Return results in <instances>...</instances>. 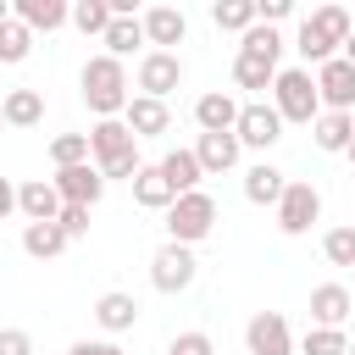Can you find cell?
<instances>
[{
    "instance_id": "cell-30",
    "label": "cell",
    "mask_w": 355,
    "mask_h": 355,
    "mask_svg": "<svg viewBox=\"0 0 355 355\" xmlns=\"http://www.w3.org/2000/svg\"><path fill=\"white\" fill-rule=\"evenodd\" d=\"M211 22L222 33H244V28H255V0H216L211 6Z\"/></svg>"
},
{
    "instance_id": "cell-32",
    "label": "cell",
    "mask_w": 355,
    "mask_h": 355,
    "mask_svg": "<svg viewBox=\"0 0 355 355\" xmlns=\"http://www.w3.org/2000/svg\"><path fill=\"white\" fill-rule=\"evenodd\" d=\"M239 50L277 61V55H283V33H277V28H266V22H255V28H244V33H239Z\"/></svg>"
},
{
    "instance_id": "cell-18",
    "label": "cell",
    "mask_w": 355,
    "mask_h": 355,
    "mask_svg": "<svg viewBox=\"0 0 355 355\" xmlns=\"http://www.w3.org/2000/svg\"><path fill=\"white\" fill-rule=\"evenodd\" d=\"M194 122H200V133H233V122H239V100L222 94V89H211V94L194 100Z\"/></svg>"
},
{
    "instance_id": "cell-3",
    "label": "cell",
    "mask_w": 355,
    "mask_h": 355,
    "mask_svg": "<svg viewBox=\"0 0 355 355\" xmlns=\"http://www.w3.org/2000/svg\"><path fill=\"white\" fill-rule=\"evenodd\" d=\"M272 111L283 116V128L288 122L311 128L322 116V100H316V83H311L305 67H277V78H272Z\"/></svg>"
},
{
    "instance_id": "cell-41",
    "label": "cell",
    "mask_w": 355,
    "mask_h": 355,
    "mask_svg": "<svg viewBox=\"0 0 355 355\" xmlns=\"http://www.w3.org/2000/svg\"><path fill=\"white\" fill-rule=\"evenodd\" d=\"M17 211V189H11V178H0V222Z\"/></svg>"
},
{
    "instance_id": "cell-16",
    "label": "cell",
    "mask_w": 355,
    "mask_h": 355,
    "mask_svg": "<svg viewBox=\"0 0 355 355\" xmlns=\"http://www.w3.org/2000/svg\"><path fill=\"white\" fill-rule=\"evenodd\" d=\"M17 211H22L28 222H55V216H61V194H55V183H50V178H28V183H17Z\"/></svg>"
},
{
    "instance_id": "cell-1",
    "label": "cell",
    "mask_w": 355,
    "mask_h": 355,
    "mask_svg": "<svg viewBox=\"0 0 355 355\" xmlns=\"http://www.w3.org/2000/svg\"><path fill=\"white\" fill-rule=\"evenodd\" d=\"M78 89H83V105L94 111V122H105V116H122V111H128V100H133L128 67H122L116 55H105V50L83 61V72H78Z\"/></svg>"
},
{
    "instance_id": "cell-14",
    "label": "cell",
    "mask_w": 355,
    "mask_h": 355,
    "mask_svg": "<svg viewBox=\"0 0 355 355\" xmlns=\"http://www.w3.org/2000/svg\"><path fill=\"white\" fill-rule=\"evenodd\" d=\"M11 17H17L28 33H55V28L72 22V6H67V0H17Z\"/></svg>"
},
{
    "instance_id": "cell-13",
    "label": "cell",
    "mask_w": 355,
    "mask_h": 355,
    "mask_svg": "<svg viewBox=\"0 0 355 355\" xmlns=\"http://www.w3.org/2000/svg\"><path fill=\"white\" fill-rule=\"evenodd\" d=\"M239 155H244V150H239V139H233V133H200V139H194V161H200V172H205V178L233 172V166H239Z\"/></svg>"
},
{
    "instance_id": "cell-27",
    "label": "cell",
    "mask_w": 355,
    "mask_h": 355,
    "mask_svg": "<svg viewBox=\"0 0 355 355\" xmlns=\"http://www.w3.org/2000/svg\"><path fill=\"white\" fill-rule=\"evenodd\" d=\"M100 44H105V55H133L139 44H144V28H139V17H111V28L100 33Z\"/></svg>"
},
{
    "instance_id": "cell-43",
    "label": "cell",
    "mask_w": 355,
    "mask_h": 355,
    "mask_svg": "<svg viewBox=\"0 0 355 355\" xmlns=\"http://www.w3.org/2000/svg\"><path fill=\"white\" fill-rule=\"evenodd\" d=\"M6 17H11V6H6V0H0V22H6Z\"/></svg>"
},
{
    "instance_id": "cell-4",
    "label": "cell",
    "mask_w": 355,
    "mask_h": 355,
    "mask_svg": "<svg viewBox=\"0 0 355 355\" xmlns=\"http://www.w3.org/2000/svg\"><path fill=\"white\" fill-rule=\"evenodd\" d=\"M211 227H216V200H211L205 189L172 200V211H166V239H172V244H189V250H194L200 239H211Z\"/></svg>"
},
{
    "instance_id": "cell-36",
    "label": "cell",
    "mask_w": 355,
    "mask_h": 355,
    "mask_svg": "<svg viewBox=\"0 0 355 355\" xmlns=\"http://www.w3.org/2000/svg\"><path fill=\"white\" fill-rule=\"evenodd\" d=\"M166 355H216V344H211V333H200V327H189V333H172V344H166Z\"/></svg>"
},
{
    "instance_id": "cell-33",
    "label": "cell",
    "mask_w": 355,
    "mask_h": 355,
    "mask_svg": "<svg viewBox=\"0 0 355 355\" xmlns=\"http://www.w3.org/2000/svg\"><path fill=\"white\" fill-rule=\"evenodd\" d=\"M50 161H55V172L61 166H83L89 161V133H55L50 139Z\"/></svg>"
},
{
    "instance_id": "cell-15",
    "label": "cell",
    "mask_w": 355,
    "mask_h": 355,
    "mask_svg": "<svg viewBox=\"0 0 355 355\" xmlns=\"http://www.w3.org/2000/svg\"><path fill=\"white\" fill-rule=\"evenodd\" d=\"M122 122H128L133 139H155V133L172 128V105H166V100H144V94H133L128 111H122Z\"/></svg>"
},
{
    "instance_id": "cell-42",
    "label": "cell",
    "mask_w": 355,
    "mask_h": 355,
    "mask_svg": "<svg viewBox=\"0 0 355 355\" xmlns=\"http://www.w3.org/2000/svg\"><path fill=\"white\" fill-rule=\"evenodd\" d=\"M344 161H349V166H355V139H349V144H344Z\"/></svg>"
},
{
    "instance_id": "cell-24",
    "label": "cell",
    "mask_w": 355,
    "mask_h": 355,
    "mask_svg": "<svg viewBox=\"0 0 355 355\" xmlns=\"http://www.w3.org/2000/svg\"><path fill=\"white\" fill-rule=\"evenodd\" d=\"M0 111H6V128H39L44 122V94L39 89H11L0 100Z\"/></svg>"
},
{
    "instance_id": "cell-39",
    "label": "cell",
    "mask_w": 355,
    "mask_h": 355,
    "mask_svg": "<svg viewBox=\"0 0 355 355\" xmlns=\"http://www.w3.org/2000/svg\"><path fill=\"white\" fill-rule=\"evenodd\" d=\"M288 11H294V0H255V22H266V28H277Z\"/></svg>"
},
{
    "instance_id": "cell-11",
    "label": "cell",
    "mask_w": 355,
    "mask_h": 355,
    "mask_svg": "<svg viewBox=\"0 0 355 355\" xmlns=\"http://www.w3.org/2000/svg\"><path fill=\"white\" fill-rule=\"evenodd\" d=\"M50 183H55L61 205H89V211H94V205H100V194H105V178L94 172V161H83V166H61Z\"/></svg>"
},
{
    "instance_id": "cell-7",
    "label": "cell",
    "mask_w": 355,
    "mask_h": 355,
    "mask_svg": "<svg viewBox=\"0 0 355 355\" xmlns=\"http://www.w3.org/2000/svg\"><path fill=\"white\" fill-rule=\"evenodd\" d=\"M194 272H200V261H194V250L189 244H161L155 255H150V283L161 288V294H183L189 283H194Z\"/></svg>"
},
{
    "instance_id": "cell-9",
    "label": "cell",
    "mask_w": 355,
    "mask_h": 355,
    "mask_svg": "<svg viewBox=\"0 0 355 355\" xmlns=\"http://www.w3.org/2000/svg\"><path fill=\"white\" fill-rule=\"evenodd\" d=\"M244 349L250 355H294V333L283 311H255L244 322Z\"/></svg>"
},
{
    "instance_id": "cell-5",
    "label": "cell",
    "mask_w": 355,
    "mask_h": 355,
    "mask_svg": "<svg viewBox=\"0 0 355 355\" xmlns=\"http://www.w3.org/2000/svg\"><path fill=\"white\" fill-rule=\"evenodd\" d=\"M233 139H239V150H272L277 139H283V116L266 105V100H244L239 105V122H233Z\"/></svg>"
},
{
    "instance_id": "cell-23",
    "label": "cell",
    "mask_w": 355,
    "mask_h": 355,
    "mask_svg": "<svg viewBox=\"0 0 355 355\" xmlns=\"http://www.w3.org/2000/svg\"><path fill=\"white\" fill-rule=\"evenodd\" d=\"M155 166H161V178H166V189H172V194H194V189H200V178H205V172H200V161H194V150H166Z\"/></svg>"
},
{
    "instance_id": "cell-34",
    "label": "cell",
    "mask_w": 355,
    "mask_h": 355,
    "mask_svg": "<svg viewBox=\"0 0 355 355\" xmlns=\"http://www.w3.org/2000/svg\"><path fill=\"white\" fill-rule=\"evenodd\" d=\"M322 255H327V266H355V227H327Z\"/></svg>"
},
{
    "instance_id": "cell-29",
    "label": "cell",
    "mask_w": 355,
    "mask_h": 355,
    "mask_svg": "<svg viewBox=\"0 0 355 355\" xmlns=\"http://www.w3.org/2000/svg\"><path fill=\"white\" fill-rule=\"evenodd\" d=\"M28 50H33V33H28L17 17H6V22H0V67H22Z\"/></svg>"
},
{
    "instance_id": "cell-35",
    "label": "cell",
    "mask_w": 355,
    "mask_h": 355,
    "mask_svg": "<svg viewBox=\"0 0 355 355\" xmlns=\"http://www.w3.org/2000/svg\"><path fill=\"white\" fill-rule=\"evenodd\" d=\"M300 349H305V355H344L349 338H344V327H305Z\"/></svg>"
},
{
    "instance_id": "cell-44",
    "label": "cell",
    "mask_w": 355,
    "mask_h": 355,
    "mask_svg": "<svg viewBox=\"0 0 355 355\" xmlns=\"http://www.w3.org/2000/svg\"><path fill=\"white\" fill-rule=\"evenodd\" d=\"M0 128H6V111H0Z\"/></svg>"
},
{
    "instance_id": "cell-10",
    "label": "cell",
    "mask_w": 355,
    "mask_h": 355,
    "mask_svg": "<svg viewBox=\"0 0 355 355\" xmlns=\"http://www.w3.org/2000/svg\"><path fill=\"white\" fill-rule=\"evenodd\" d=\"M311 83H316V100H322V111H349V105H355V67H349L344 55L322 61V67L311 72Z\"/></svg>"
},
{
    "instance_id": "cell-6",
    "label": "cell",
    "mask_w": 355,
    "mask_h": 355,
    "mask_svg": "<svg viewBox=\"0 0 355 355\" xmlns=\"http://www.w3.org/2000/svg\"><path fill=\"white\" fill-rule=\"evenodd\" d=\"M272 211H277V227H283L288 239H300V233H311V222L322 216V194H316V183L288 178V189H283V200H277Z\"/></svg>"
},
{
    "instance_id": "cell-45",
    "label": "cell",
    "mask_w": 355,
    "mask_h": 355,
    "mask_svg": "<svg viewBox=\"0 0 355 355\" xmlns=\"http://www.w3.org/2000/svg\"><path fill=\"white\" fill-rule=\"evenodd\" d=\"M344 355H355V344H349V349H344Z\"/></svg>"
},
{
    "instance_id": "cell-28",
    "label": "cell",
    "mask_w": 355,
    "mask_h": 355,
    "mask_svg": "<svg viewBox=\"0 0 355 355\" xmlns=\"http://www.w3.org/2000/svg\"><path fill=\"white\" fill-rule=\"evenodd\" d=\"M272 78H277V61L250 55V50L233 55V83H239V89H272Z\"/></svg>"
},
{
    "instance_id": "cell-37",
    "label": "cell",
    "mask_w": 355,
    "mask_h": 355,
    "mask_svg": "<svg viewBox=\"0 0 355 355\" xmlns=\"http://www.w3.org/2000/svg\"><path fill=\"white\" fill-rule=\"evenodd\" d=\"M55 227L67 233V244H72V239H83V233H89V205H61Z\"/></svg>"
},
{
    "instance_id": "cell-2",
    "label": "cell",
    "mask_w": 355,
    "mask_h": 355,
    "mask_svg": "<svg viewBox=\"0 0 355 355\" xmlns=\"http://www.w3.org/2000/svg\"><path fill=\"white\" fill-rule=\"evenodd\" d=\"M349 33H355V17H349L344 6H316V11H305L300 28H294V50L305 55V72L322 67V61H333Z\"/></svg>"
},
{
    "instance_id": "cell-25",
    "label": "cell",
    "mask_w": 355,
    "mask_h": 355,
    "mask_svg": "<svg viewBox=\"0 0 355 355\" xmlns=\"http://www.w3.org/2000/svg\"><path fill=\"white\" fill-rule=\"evenodd\" d=\"M172 189H166V178H161V166H139L133 172V205H144V211H172Z\"/></svg>"
},
{
    "instance_id": "cell-19",
    "label": "cell",
    "mask_w": 355,
    "mask_h": 355,
    "mask_svg": "<svg viewBox=\"0 0 355 355\" xmlns=\"http://www.w3.org/2000/svg\"><path fill=\"white\" fill-rule=\"evenodd\" d=\"M94 322H100L105 333H128V327L139 322V300H133L128 288H105V294L94 300Z\"/></svg>"
},
{
    "instance_id": "cell-31",
    "label": "cell",
    "mask_w": 355,
    "mask_h": 355,
    "mask_svg": "<svg viewBox=\"0 0 355 355\" xmlns=\"http://www.w3.org/2000/svg\"><path fill=\"white\" fill-rule=\"evenodd\" d=\"M72 28L89 33V39H100V33L111 28V0H78V6H72Z\"/></svg>"
},
{
    "instance_id": "cell-21",
    "label": "cell",
    "mask_w": 355,
    "mask_h": 355,
    "mask_svg": "<svg viewBox=\"0 0 355 355\" xmlns=\"http://www.w3.org/2000/svg\"><path fill=\"white\" fill-rule=\"evenodd\" d=\"M139 139L128 133V122L122 116H105V122H94L89 128V155H94V166L100 161H111V155H122V150H133Z\"/></svg>"
},
{
    "instance_id": "cell-38",
    "label": "cell",
    "mask_w": 355,
    "mask_h": 355,
    "mask_svg": "<svg viewBox=\"0 0 355 355\" xmlns=\"http://www.w3.org/2000/svg\"><path fill=\"white\" fill-rule=\"evenodd\" d=\"M0 355H33V333L28 327H0Z\"/></svg>"
},
{
    "instance_id": "cell-22",
    "label": "cell",
    "mask_w": 355,
    "mask_h": 355,
    "mask_svg": "<svg viewBox=\"0 0 355 355\" xmlns=\"http://www.w3.org/2000/svg\"><path fill=\"white\" fill-rule=\"evenodd\" d=\"M283 189H288V172H277L272 161H255V166L244 172V200H250V205H277Z\"/></svg>"
},
{
    "instance_id": "cell-40",
    "label": "cell",
    "mask_w": 355,
    "mask_h": 355,
    "mask_svg": "<svg viewBox=\"0 0 355 355\" xmlns=\"http://www.w3.org/2000/svg\"><path fill=\"white\" fill-rule=\"evenodd\" d=\"M67 355H128L122 344H111V338H78Z\"/></svg>"
},
{
    "instance_id": "cell-12",
    "label": "cell",
    "mask_w": 355,
    "mask_h": 355,
    "mask_svg": "<svg viewBox=\"0 0 355 355\" xmlns=\"http://www.w3.org/2000/svg\"><path fill=\"white\" fill-rule=\"evenodd\" d=\"M139 28H144V44H150V50H172V44L189 39V17H183L178 6H150V11H139Z\"/></svg>"
},
{
    "instance_id": "cell-20",
    "label": "cell",
    "mask_w": 355,
    "mask_h": 355,
    "mask_svg": "<svg viewBox=\"0 0 355 355\" xmlns=\"http://www.w3.org/2000/svg\"><path fill=\"white\" fill-rule=\"evenodd\" d=\"M311 139H316L322 155H344V144L355 139V116H349V111H322V116L311 122Z\"/></svg>"
},
{
    "instance_id": "cell-17",
    "label": "cell",
    "mask_w": 355,
    "mask_h": 355,
    "mask_svg": "<svg viewBox=\"0 0 355 355\" xmlns=\"http://www.w3.org/2000/svg\"><path fill=\"white\" fill-rule=\"evenodd\" d=\"M355 311L344 283H316L311 288V327H344V316Z\"/></svg>"
},
{
    "instance_id": "cell-8",
    "label": "cell",
    "mask_w": 355,
    "mask_h": 355,
    "mask_svg": "<svg viewBox=\"0 0 355 355\" xmlns=\"http://www.w3.org/2000/svg\"><path fill=\"white\" fill-rule=\"evenodd\" d=\"M133 83H139V94H144V100H166V94L183 83V61H178V50H144V55H139Z\"/></svg>"
},
{
    "instance_id": "cell-26",
    "label": "cell",
    "mask_w": 355,
    "mask_h": 355,
    "mask_svg": "<svg viewBox=\"0 0 355 355\" xmlns=\"http://www.w3.org/2000/svg\"><path fill=\"white\" fill-rule=\"evenodd\" d=\"M67 250V233L55 227V222H28L22 227V255H33V261H55Z\"/></svg>"
}]
</instances>
